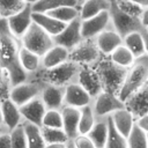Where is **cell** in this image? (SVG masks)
<instances>
[{
	"label": "cell",
	"mask_w": 148,
	"mask_h": 148,
	"mask_svg": "<svg viewBox=\"0 0 148 148\" xmlns=\"http://www.w3.org/2000/svg\"><path fill=\"white\" fill-rule=\"evenodd\" d=\"M10 31L18 38L21 39L23 35L27 32L29 27L31 25L32 21V6L30 3H27V6L18 13L7 17Z\"/></svg>",
	"instance_id": "13"
},
{
	"label": "cell",
	"mask_w": 148,
	"mask_h": 148,
	"mask_svg": "<svg viewBox=\"0 0 148 148\" xmlns=\"http://www.w3.org/2000/svg\"><path fill=\"white\" fill-rule=\"evenodd\" d=\"M42 127L62 128L64 127V120H62L61 109H47L45 112V116L43 118Z\"/></svg>",
	"instance_id": "36"
},
{
	"label": "cell",
	"mask_w": 148,
	"mask_h": 148,
	"mask_svg": "<svg viewBox=\"0 0 148 148\" xmlns=\"http://www.w3.org/2000/svg\"><path fill=\"white\" fill-rule=\"evenodd\" d=\"M45 148H67V142H52L46 143Z\"/></svg>",
	"instance_id": "45"
},
{
	"label": "cell",
	"mask_w": 148,
	"mask_h": 148,
	"mask_svg": "<svg viewBox=\"0 0 148 148\" xmlns=\"http://www.w3.org/2000/svg\"><path fill=\"white\" fill-rule=\"evenodd\" d=\"M6 132H8V130L6 128V126H5L3 124H0V134L6 133Z\"/></svg>",
	"instance_id": "49"
},
{
	"label": "cell",
	"mask_w": 148,
	"mask_h": 148,
	"mask_svg": "<svg viewBox=\"0 0 148 148\" xmlns=\"http://www.w3.org/2000/svg\"><path fill=\"white\" fill-rule=\"evenodd\" d=\"M76 82H79L92 98L103 91V86L99 75L96 68L92 66H82Z\"/></svg>",
	"instance_id": "12"
},
{
	"label": "cell",
	"mask_w": 148,
	"mask_h": 148,
	"mask_svg": "<svg viewBox=\"0 0 148 148\" xmlns=\"http://www.w3.org/2000/svg\"><path fill=\"white\" fill-rule=\"evenodd\" d=\"M23 126L27 134L28 140V148H45L46 141L42 133V126H38L36 124L23 121Z\"/></svg>",
	"instance_id": "27"
},
{
	"label": "cell",
	"mask_w": 148,
	"mask_h": 148,
	"mask_svg": "<svg viewBox=\"0 0 148 148\" xmlns=\"http://www.w3.org/2000/svg\"><path fill=\"white\" fill-rule=\"evenodd\" d=\"M65 90L66 87L45 83L40 92V97L46 109H61L65 101Z\"/></svg>",
	"instance_id": "18"
},
{
	"label": "cell",
	"mask_w": 148,
	"mask_h": 148,
	"mask_svg": "<svg viewBox=\"0 0 148 148\" xmlns=\"http://www.w3.org/2000/svg\"><path fill=\"white\" fill-rule=\"evenodd\" d=\"M110 15H111V22L114 30L124 38L126 35L133 32V31H140L143 25L140 21V17L132 16L127 13H125L123 9L118 7L116 2L111 5L110 8Z\"/></svg>",
	"instance_id": "8"
},
{
	"label": "cell",
	"mask_w": 148,
	"mask_h": 148,
	"mask_svg": "<svg viewBox=\"0 0 148 148\" xmlns=\"http://www.w3.org/2000/svg\"><path fill=\"white\" fill-rule=\"evenodd\" d=\"M68 60H69V50H67L61 45L54 44L50 50H47L42 56V67L52 68Z\"/></svg>",
	"instance_id": "22"
},
{
	"label": "cell",
	"mask_w": 148,
	"mask_h": 148,
	"mask_svg": "<svg viewBox=\"0 0 148 148\" xmlns=\"http://www.w3.org/2000/svg\"><path fill=\"white\" fill-rule=\"evenodd\" d=\"M141 34H142V37H143V42H145V47H146V53L148 54V30L143 27L141 30Z\"/></svg>",
	"instance_id": "46"
},
{
	"label": "cell",
	"mask_w": 148,
	"mask_h": 148,
	"mask_svg": "<svg viewBox=\"0 0 148 148\" xmlns=\"http://www.w3.org/2000/svg\"><path fill=\"white\" fill-rule=\"evenodd\" d=\"M135 123H136V125H138L141 130H143L146 133H148V113L138 117L136 120H135Z\"/></svg>",
	"instance_id": "42"
},
{
	"label": "cell",
	"mask_w": 148,
	"mask_h": 148,
	"mask_svg": "<svg viewBox=\"0 0 148 148\" xmlns=\"http://www.w3.org/2000/svg\"><path fill=\"white\" fill-rule=\"evenodd\" d=\"M81 24H82V18L80 16L73 20L72 22L67 23L66 28L60 34L53 36L54 43L66 47L71 52L76 45H79L84 39L82 36Z\"/></svg>",
	"instance_id": "10"
},
{
	"label": "cell",
	"mask_w": 148,
	"mask_h": 148,
	"mask_svg": "<svg viewBox=\"0 0 148 148\" xmlns=\"http://www.w3.org/2000/svg\"><path fill=\"white\" fill-rule=\"evenodd\" d=\"M67 148H77V147L75 146V143H74V141H73V139H69V140L67 141Z\"/></svg>",
	"instance_id": "48"
},
{
	"label": "cell",
	"mask_w": 148,
	"mask_h": 148,
	"mask_svg": "<svg viewBox=\"0 0 148 148\" xmlns=\"http://www.w3.org/2000/svg\"><path fill=\"white\" fill-rule=\"evenodd\" d=\"M116 3L118 5V7L120 9H123L125 13L132 15V16H136L140 17L141 13L143 10V7H141L140 5L131 1V0H117Z\"/></svg>",
	"instance_id": "40"
},
{
	"label": "cell",
	"mask_w": 148,
	"mask_h": 148,
	"mask_svg": "<svg viewBox=\"0 0 148 148\" xmlns=\"http://www.w3.org/2000/svg\"><path fill=\"white\" fill-rule=\"evenodd\" d=\"M0 148H12L9 132L0 134Z\"/></svg>",
	"instance_id": "43"
},
{
	"label": "cell",
	"mask_w": 148,
	"mask_h": 148,
	"mask_svg": "<svg viewBox=\"0 0 148 148\" xmlns=\"http://www.w3.org/2000/svg\"><path fill=\"white\" fill-rule=\"evenodd\" d=\"M91 102H92V97L79 82H73L66 86L64 105L81 109L86 105L91 104Z\"/></svg>",
	"instance_id": "14"
},
{
	"label": "cell",
	"mask_w": 148,
	"mask_h": 148,
	"mask_svg": "<svg viewBox=\"0 0 148 148\" xmlns=\"http://www.w3.org/2000/svg\"><path fill=\"white\" fill-rule=\"evenodd\" d=\"M110 118H111L114 127L126 138L131 133V131H132V128L135 124V120H136L134 114L126 106L114 111L110 116Z\"/></svg>",
	"instance_id": "21"
},
{
	"label": "cell",
	"mask_w": 148,
	"mask_h": 148,
	"mask_svg": "<svg viewBox=\"0 0 148 148\" xmlns=\"http://www.w3.org/2000/svg\"><path fill=\"white\" fill-rule=\"evenodd\" d=\"M103 57L104 54L98 49L95 38H84L69 52V59L82 66L95 67Z\"/></svg>",
	"instance_id": "6"
},
{
	"label": "cell",
	"mask_w": 148,
	"mask_h": 148,
	"mask_svg": "<svg viewBox=\"0 0 148 148\" xmlns=\"http://www.w3.org/2000/svg\"><path fill=\"white\" fill-rule=\"evenodd\" d=\"M98 49L104 56H110L119 45L124 44V38L114 30L113 27L102 31L95 38Z\"/></svg>",
	"instance_id": "17"
},
{
	"label": "cell",
	"mask_w": 148,
	"mask_h": 148,
	"mask_svg": "<svg viewBox=\"0 0 148 148\" xmlns=\"http://www.w3.org/2000/svg\"><path fill=\"white\" fill-rule=\"evenodd\" d=\"M91 106L96 118H106L110 117L114 111L125 108L126 105L125 102L121 101L117 94L103 90L101 94L92 98Z\"/></svg>",
	"instance_id": "9"
},
{
	"label": "cell",
	"mask_w": 148,
	"mask_h": 148,
	"mask_svg": "<svg viewBox=\"0 0 148 148\" xmlns=\"http://www.w3.org/2000/svg\"><path fill=\"white\" fill-rule=\"evenodd\" d=\"M0 17H1V15H0Z\"/></svg>",
	"instance_id": "55"
},
{
	"label": "cell",
	"mask_w": 148,
	"mask_h": 148,
	"mask_svg": "<svg viewBox=\"0 0 148 148\" xmlns=\"http://www.w3.org/2000/svg\"><path fill=\"white\" fill-rule=\"evenodd\" d=\"M32 6V12L35 13H46L51 9H56L64 6H73L80 9L79 0H38Z\"/></svg>",
	"instance_id": "28"
},
{
	"label": "cell",
	"mask_w": 148,
	"mask_h": 148,
	"mask_svg": "<svg viewBox=\"0 0 148 148\" xmlns=\"http://www.w3.org/2000/svg\"><path fill=\"white\" fill-rule=\"evenodd\" d=\"M146 29H147V30H148V27H147V28H146Z\"/></svg>",
	"instance_id": "54"
},
{
	"label": "cell",
	"mask_w": 148,
	"mask_h": 148,
	"mask_svg": "<svg viewBox=\"0 0 148 148\" xmlns=\"http://www.w3.org/2000/svg\"><path fill=\"white\" fill-rule=\"evenodd\" d=\"M95 68L99 75L103 90L118 95L124 84L128 68L117 65L110 59L109 56H104Z\"/></svg>",
	"instance_id": "4"
},
{
	"label": "cell",
	"mask_w": 148,
	"mask_h": 148,
	"mask_svg": "<svg viewBox=\"0 0 148 148\" xmlns=\"http://www.w3.org/2000/svg\"><path fill=\"white\" fill-rule=\"evenodd\" d=\"M140 21H141V23L145 28L148 27V7L143 8V10L141 13V16H140Z\"/></svg>",
	"instance_id": "44"
},
{
	"label": "cell",
	"mask_w": 148,
	"mask_h": 148,
	"mask_svg": "<svg viewBox=\"0 0 148 148\" xmlns=\"http://www.w3.org/2000/svg\"><path fill=\"white\" fill-rule=\"evenodd\" d=\"M20 62L29 75L42 68V57L23 45L20 49Z\"/></svg>",
	"instance_id": "25"
},
{
	"label": "cell",
	"mask_w": 148,
	"mask_h": 148,
	"mask_svg": "<svg viewBox=\"0 0 148 148\" xmlns=\"http://www.w3.org/2000/svg\"><path fill=\"white\" fill-rule=\"evenodd\" d=\"M80 110H81V116L79 123V134H88L92 128V126L95 125L97 118L95 116L91 104L86 105Z\"/></svg>",
	"instance_id": "31"
},
{
	"label": "cell",
	"mask_w": 148,
	"mask_h": 148,
	"mask_svg": "<svg viewBox=\"0 0 148 148\" xmlns=\"http://www.w3.org/2000/svg\"><path fill=\"white\" fill-rule=\"evenodd\" d=\"M45 86L40 79L35 75H29L28 80L12 87L9 98L14 101L18 106L28 103L29 101L40 96V92Z\"/></svg>",
	"instance_id": "7"
},
{
	"label": "cell",
	"mask_w": 148,
	"mask_h": 148,
	"mask_svg": "<svg viewBox=\"0 0 148 148\" xmlns=\"http://www.w3.org/2000/svg\"><path fill=\"white\" fill-rule=\"evenodd\" d=\"M81 67H82V65L69 59L68 61H66L61 65H58L56 67H52V68H43L42 67L39 71H37L30 75L37 76L45 83L66 87V86L77 81V76H79Z\"/></svg>",
	"instance_id": "3"
},
{
	"label": "cell",
	"mask_w": 148,
	"mask_h": 148,
	"mask_svg": "<svg viewBox=\"0 0 148 148\" xmlns=\"http://www.w3.org/2000/svg\"><path fill=\"white\" fill-rule=\"evenodd\" d=\"M0 124H2V111H1V101H0Z\"/></svg>",
	"instance_id": "50"
},
{
	"label": "cell",
	"mask_w": 148,
	"mask_h": 148,
	"mask_svg": "<svg viewBox=\"0 0 148 148\" xmlns=\"http://www.w3.org/2000/svg\"><path fill=\"white\" fill-rule=\"evenodd\" d=\"M43 136L46 143L52 142H67L69 140L64 128H54V127H42Z\"/></svg>",
	"instance_id": "37"
},
{
	"label": "cell",
	"mask_w": 148,
	"mask_h": 148,
	"mask_svg": "<svg viewBox=\"0 0 148 148\" xmlns=\"http://www.w3.org/2000/svg\"><path fill=\"white\" fill-rule=\"evenodd\" d=\"M147 134H148V133H147Z\"/></svg>",
	"instance_id": "57"
},
{
	"label": "cell",
	"mask_w": 148,
	"mask_h": 148,
	"mask_svg": "<svg viewBox=\"0 0 148 148\" xmlns=\"http://www.w3.org/2000/svg\"><path fill=\"white\" fill-rule=\"evenodd\" d=\"M25 6V0H0V15L1 17H9L21 12Z\"/></svg>",
	"instance_id": "35"
},
{
	"label": "cell",
	"mask_w": 148,
	"mask_h": 148,
	"mask_svg": "<svg viewBox=\"0 0 148 148\" xmlns=\"http://www.w3.org/2000/svg\"><path fill=\"white\" fill-rule=\"evenodd\" d=\"M126 108L134 114L135 118L148 113V83L133 94L126 102Z\"/></svg>",
	"instance_id": "19"
},
{
	"label": "cell",
	"mask_w": 148,
	"mask_h": 148,
	"mask_svg": "<svg viewBox=\"0 0 148 148\" xmlns=\"http://www.w3.org/2000/svg\"><path fill=\"white\" fill-rule=\"evenodd\" d=\"M131 1H133V2H135V3H138V5H140L141 7H148V0H131Z\"/></svg>",
	"instance_id": "47"
},
{
	"label": "cell",
	"mask_w": 148,
	"mask_h": 148,
	"mask_svg": "<svg viewBox=\"0 0 148 148\" xmlns=\"http://www.w3.org/2000/svg\"><path fill=\"white\" fill-rule=\"evenodd\" d=\"M1 111H2V124L6 126L8 132L24 121L20 106L10 98L3 99L1 102Z\"/></svg>",
	"instance_id": "16"
},
{
	"label": "cell",
	"mask_w": 148,
	"mask_h": 148,
	"mask_svg": "<svg viewBox=\"0 0 148 148\" xmlns=\"http://www.w3.org/2000/svg\"><path fill=\"white\" fill-rule=\"evenodd\" d=\"M12 148H28V140L23 123L9 131Z\"/></svg>",
	"instance_id": "38"
},
{
	"label": "cell",
	"mask_w": 148,
	"mask_h": 148,
	"mask_svg": "<svg viewBox=\"0 0 148 148\" xmlns=\"http://www.w3.org/2000/svg\"><path fill=\"white\" fill-rule=\"evenodd\" d=\"M104 148H105V147H104Z\"/></svg>",
	"instance_id": "56"
},
{
	"label": "cell",
	"mask_w": 148,
	"mask_h": 148,
	"mask_svg": "<svg viewBox=\"0 0 148 148\" xmlns=\"http://www.w3.org/2000/svg\"><path fill=\"white\" fill-rule=\"evenodd\" d=\"M62 120H64V130L69 139H74L79 134V123L81 110L79 108L64 105L61 108Z\"/></svg>",
	"instance_id": "20"
},
{
	"label": "cell",
	"mask_w": 148,
	"mask_h": 148,
	"mask_svg": "<svg viewBox=\"0 0 148 148\" xmlns=\"http://www.w3.org/2000/svg\"><path fill=\"white\" fill-rule=\"evenodd\" d=\"M111 5L109 0H86L80 7V17L86 20L104 10H110Z\"/></svg>",
	"instance_id": "26"
},
{
	"label": "cell",
	"mask_w": 148,
	"mask_h": 148,
	"mask_svg": "<svg viewBox=\"0 0 148 148\" xmlns=\"http://www.w3.org/2000/svg\"><path fill=\"white\" fill-rule=\"evenodd\" d=\"M124 44L132 51L135 58L146 54L145 42L141 31H133L124 37Z\"/></svg>",
	"instance_id": "30"
},
{
	"label": "cell",
	"mask_w": 148,
	"mask_h": 148,
	"mask_svg": "<svg viewBox=\"0 0 148 148\" xmlns=\"http://www.w3.org/2000/svg\"><path fill=\"white\" fill-rule=\"evenodd\" d=\"M97 148H104L109 136V117L97 118L95 125L88 133Z\"/></svg>",
	"instance_id": "24"
},
{
	"label": "cell",
	"mask_w": 148,
	"mask_h": 148,
	"mask_svg": "<svg viewBox=\"0 0 148 148\" xmlns=\"http://www.w3.org/2000/svg\"><path fill=\"white\" fill-rule=\"evenodd\" d=\"M21 43L24 47L31 50L40 57L56 44L53 37L36 22L31 23L27 32L21 38Z\"/></svg>",
	"instance_id": "5"
},
{
	"label": "cell",
	"mask_w": 148,
	"mask_h": 148,
	"mask_svg": "<svg viewBox=\"0 0 148 148\" xmlns=\"http://www.w3.org/2000/svg\"><path fill=\"white\" fill-rule=\"evenodd\" d=\"M84 1H86V0H79V2H80V7H81V5H82Z\"/></svg>",
	"instance_id": "52"
},
{
	"label": "cell",
	"mask_w": 148,
	"mask_h": 148,
	"mask_svg": "<svg viewBox=\"0 0 148 148\" xmlns=\"http://www.w3.org/2000/svg\"><path fill=\"white\" fill-rule=\"evenodd\" d=\"M73 141L77 148H97L88 134H77Z\"/></svg>",
	"instance_id": "41"
},
{
	"label": "cell",
	"mask_w": 148,
	"mask_h": 148,
	"mask_svg": "<svg viewBox=\"0 0 148 148\" xmlns=\"http://www.w3.org/2000/svg\"><path fill=\"white\" fill-rule=\"evenodd\" d=\"M109 57L113 62H116L117 65H120L123 67H126V68H130L133 65V62L135 61V56L132 53V51L125 44L119 45Z\"/></svg>",
	"instance_id": "29"
},
{
	"label": "cell",
	"mask_w": 148,
	"mask_h": 148,
	"mask_svg": "<svg viewBox=\"0 0 148 148\" xmlns=\"http://www.w3.org/2000/svg\"><path fill=\"white\" fill-rule=\"evenodd\" d=\"M32 21L39 24L44 30H46L52 37L60 34L67 25V23L61 22L46 13H35L32 12Z\"/></svg>",
	"instance_id": "23"
},
{
	"label": "cell",
	"mask_w": 148,
	"mask_h": 148,
	"mask_svg": "<svg viewBox=\"0 0 148 148\" xmlns=\"http://www.w3.org/2000/svg\"><path fill=\"white\" fill-rule=\"evenodd\" d=\"M46 14H49L50 16H52L61 22L69 23L80 16V9L77 7H73V6H64V7H59L56 9H51V10L46 12Z\"/></svg>",
	"instance_id": "32"
},
{
	"label": "cell",
	"mask_w": 148,
	"mask_h": 148,
	"mask_svg": "<svg viewBox=\"0 0 148 148\" xmlns=\"http://www.w3.org/2000/svg\"><path fill=\"white\" fill-rule=\"evenodd\" d=\"M109 1H110V2H111V3H113V2H116V1H117V0H109Z\"/></svg>",
	"instance_id": "53"
},
{
	"label": "cell",
	"mask_w": 148,
	"mask_h": 148,
	"mask_svg": "<svg viewBox=\"0 0 148 148\" xmlns=\"http://www.w3.org/2000/svg\"><path fill=\"white\" fill-rule=\"evenodd\" d=\"M105 148H128L127 138L124 136L114 127L110 117H109V136H108Z\"/></svg>",
	"instance_id": "33"
},
{
	"label": "cell",
	"mask_w": 148,
	"mask_h": 148,
	"mask_svg": "<svg viewBox=\"0 0 148 148\" xmlns=\"http://www.w3.org/2000/svg\"><path fill=\"white\" fill-rule=\"evenodd\" d=\"M21 46V39L10 31L8 18L0 17V66L9 73L13 86L22 83L29 77L20 62Z\"/></svg>",
	"instance_id": "1"
},
{
	"label": "cell",
	"mask_w": 148,
	"mask_h": 148,
	"mask_svg": "<svg viewBox=\"0 0 148 148\" xmlns=\"http://www.w3.org/2000/svg\"><path fill=\"white\" fill-rule=\"evenodd\" d=\"M12 87H13V84L10 81L9 73L3 67L0 66V101L1 102L3 99L9 98Z\"/></svg>",
	"instance_id": "39"
},
{
	"label": "cell",
	"mask_w": 148,
	"mask_h": 148,
	"mask_svg": "<svg viewBox=\"0 0 148 148\" xmlns=\"http://www.w3.org/2000/svg\"><path fill=\"white\" fill-rule=\"evenodd\" d=\"M127 143L128 148H148V134L135 123L127 136Z\"/></svg>",
	"instance_id": "34"
},
{
	"label": "cell",
	"mask_w": 148,
	"mask_h": 148,
	"mask_svg": "<svg viewBox=\"0 0 148 148\" xmlns=\"http://www.w3.org/2000/svg\"><path fill=\"white\" fill-rule=\"evenodd\" d=\"M20 109H21V113L23 116V119L25 121L42 126L43 118H44L47 109H46L40 96H38V97L29 101L28 103L23 104L22 106H20Z\"/></svg>",
	"instance_id": "15"
},
{
	"label": "cell",
	"mask_w": 148,
	"mask_h": 148,
	"mask_svg": "<svg viewBox=\"0 0 148 148\" xmlns=\"http://www.w3.org/2000/svg\"><path fill=\"white\" fill-rule=\"evenodd\" d=\"M148 83V54L135 58L133 65L128 68L124 84L118 92L121 101L126 102L133 94Z\"/></svg>",
	"instance_id": "2"
},
{
	"label": "cell",
	"mask_w": 148,
	"mask_h": 148,
	"mask_svg": "<svg viewBox=\"0 0 148 148\" xmlns=\"http://www.w3.org/2000/svg\"><path fill=\"white\" fill-rule=\"evenodd\" d=\"M112 27L110 10H104L92 17L82 20L81 29L83 38H96L102 31Z\"/></svg>",
	"instance_id": "11"
},
{
	"label": "cell",
	"mask_w": 148,
	"mask_h": 148,
	"mask_svg": "<svg viewBox=\"0 0 148 148\" xmlns=\"http://www.w3.org/2000/svg\"><path fill=\"white\" fill-rule=\"evenodd\" d=\"M36 1H38V0H25V2H27V3H30V5H32V3H35Z\"/></svg>",
	"instance_id": "51"
}]
</instances>
